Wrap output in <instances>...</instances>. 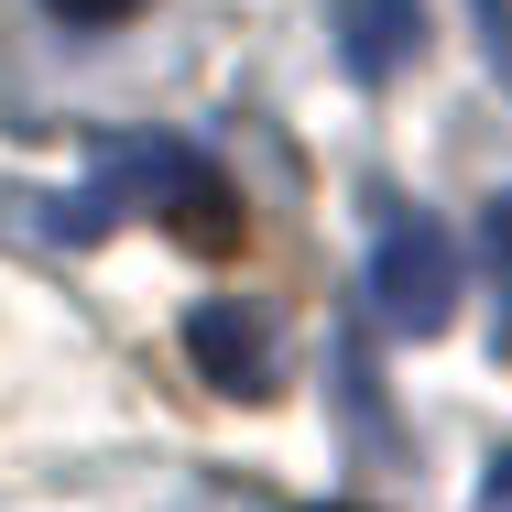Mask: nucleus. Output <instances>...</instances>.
I'll return each instance as SVG.
<instances>
[{
  "label": "nucleus",
  "mask_w": 512,
  "mask_h": 512,
  "mask_svg": "<svg viewBox=\"0 0 512 512\" xmlns=\"http://www.w3.org/2000/svg\"><path fill=\"white\" fill-rule=\"evenodd\" d=\"M338 55H349V77H371V88L404 77L414 55H425V11H414V0H349V44H338Z\"/></svg>",
  "instance_id": "4"
},
{
  "label": "nucleus",
  "mask_w": 512,
  "mask_h": 512,
  "mask_svg": "<svg viewBox=\"0 0 512 512\" xmlns=\"http://www.w3.org/2000/svg\"><path fill=\"white\" fill-rule=\"evenodd\" d=\"M55 22H120V11H142V0H44Z\"/></svg>",
  "instance_id": "6"
},
{
  "label": "nucleus",
  "mask_w": 512,
  "mask_h": 512,
  "mask_svg": "<svg viewBox=\"0 0 512 512\" xmlns=\"http://www.w3.org/2000/svg\"><path fill=\"white\" fill-rule=\"evenodd\" d=\"M480 240H491V273H502V295H512V197H491V229Z\"/></svg>",
  "instance_id": "5"
},
{
  "label": "nucleus",
  "mask_w": 512,
  "mask_h": 512,
  "mask_svg": "<svg viewBox=\"0 0 512 512\" xmlns=\"http://www.w3.org/2000/svg\"><path fill=\"white\" fill-rule=\"evenodd\" d=\"M491 512H512V458H502V469H491Z\"/></svg>",
  "instance_id": "7"
},
{
  "label": "nucleus",
  "mask_w": 512,
  "mask_h": 512,
  "mask_svg": "<svg viewBox=\"0 0 512 512\" xmlns=\"http://www.w3.org/2000/svg\"><path fill=\"white\" fill-rule=\"evenodd\" d=\"M120 207H164V229L186 240V251H240V197H229V175L197 164L186 142H153V131H131V142H99L88 153V186L77 197H44V229L55 240H99Z\"/></svg>",
  "instance_id": "1"
},
{
  "label": "nucleus",
  "mask_w": 512,
  "mask_h": 512,
  "mask_svg": "<svg viewBox=\"0 0 512 512\" xmlns=\"http://www.w3.org/2000/svg\"><path fill=\"white\" fill-rule=\"evenodd\" d=\"M186 360H197V382H218L229 404H262V393H273V327H262V306H240V295L197 306L186 316Z\"/></svg>",
  "instance_id": "3"
},
{
  "label": "nucleus",
  "mask_w": 512,
  "mask_h": 512,
  "mask_svg": "<svg viewBox=\"0 0 512 512\" xmlns=\"http://www.w3.org/2000/svg\"><path fill=\"white\" fill-rule=\"evenodd\" d=\"M371 316L393 338H436L458 316V240L425 218V207H393L382 218V251H371Z\"/></svg>",
  "instance_id": "2"
}]
</instances>
